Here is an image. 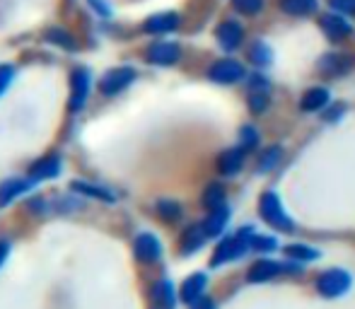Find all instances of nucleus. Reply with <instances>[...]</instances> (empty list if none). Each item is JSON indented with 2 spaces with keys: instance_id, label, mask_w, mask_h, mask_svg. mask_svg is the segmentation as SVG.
<instances>
[{
  "instance_id": "nucleus-1",
  "label": "nucleus",
  "mask_w": 355,
  "mask_h": 309,
  "mask_svg": "<svg viewBox=\"0 0 355 309\" xmlns=\"http://www.w3.org/2000/svg\"><path fill=\"white\" fill-rule=\"evenodd\" d=\"M254 234H257V232H254L249 225L239 227L234 234H227V237L218 244V249H215V254L211 258V266L218 268V266H223V263L237 261V258H242L247 251H252Z\"/></svg>"
},
{
  "instance_id": "nucleus-2",
  "label": "nucleus",
  "mask_w": 355,
  "mask_h": 309,
  "mask_svg": "<svg viewBox=\"0 0 355 309\" xmlns=\"http://www.w3.org/2000/svg\"><path fill=\"white\" fill-rule=\"evenodd\" d=\"M259 213H261V220L268 227H273L276 232H293L295 220L288 215V211L283 208V201L276 191H266L259 198Z\"/></svg>"
},
{
  "instance_id": "nucleus-3",
  "label": "nucleus",
  "mask_w": 355,
  "mask_h": 309,
  "mask_svg": "<svg viewBox=\"0 0 355 309\" xmlns=\"http://www.w3.org/2000/svg\"><path fill=\"white\" fill-rule=\"evenodd\" d=\"M353 285V276L343 268H329V271L319 273L317 281H314V288L322 297H343Z\"/></svg>"
},
{
  "instance_id": "nucleus-4",
  "label": "nucleus",
  "mask_w": 355,
  "mask_h": 309,
  "mask_svg": "<svg viewBox=\"0 0 355 309\" xmlns=\"http://www.w3.org/2000/svg\"><path fill=\"white\" fill-rule=\"evenodd\" d=\"M133 82H136V71L131 66H119L104 73V78L99 80V92L104 97H116Z\"/></svg>"
},
{
  "instance_id": "nucleus-5",
  "label": "nucleus",
  "mask_w": 355,
  "mask_h": 309,
  "mask_svg": "<svg viewBox=\"0 0 355 309\" xmlns=\"http://www.w3.org/2000/svg\"><path fill=\"white\" fill-rule=\"evenodd\" d=\"M89 87H92V73L87 68H73L71 73V112L78 114L80 109L87 104V97H89Z\"/></svg>"
},
{
  "instance_id": "nucleus-6",
  "label": "nucleus",
  "mask_w": 355,
  "mask_h": 309,
  "mask_svg": "<svg viewBox=\"0 0 355 309\" xmlns=\"http://www.w3.org/2000/svg\"><path fill=\"white\" fill-rule=\"evenodd\" d=\"M281 273H297V263H281V261H273V258H261L257 261L247 273V281L249 283H266L271 278L281 276Z\"/></svg>"
},
{
  "instance_id": "nucleus-7",
  "label": "nucleus",
  "mask_w": 355,
  "mask_h": 309,
  "mask_svg": "<svg viewBox=\"0 0 355 309\" xmlns=\"http://www.w3.org/2000/svg\"><path fill=\"white\" fill-rule=\"evenodd\" d=\"M208 78L218 85H234L239 80L247 78V71L239 61L234 58H223V61H215L211 68H208Z\"/></svg>"
},
{
  "instance_id": "nucleus-8",
  "label": "nucleus",
  "mask_w": 355,
  "mask_h": 309,
  "mask_svg": "<svg viewBox=\"0 0 355 309\" xmlns=\"http://www.w3.org/2000/svg\"><path fill=\"white\" fill-rule=\"evenodd\" d=\"M133 254L141 263H155L162 258V242L153 232H138L133 237Z\"/></svg>"
},
{
  "instance_id": "nucleus-9",
  "label": "nucleus",
  "mask_w": 355,
  "mask_h": 309,
  "mask_svg": "<svg viewBox=\"0 0 355 309\" xmlns=\"http://www.w3.org/2000/svg\"><path fill=\"white\" fill-rule=\"evenodd\" d=\"M319 27H322L324 37H327L329 42H343V39H348L353 34L351 22H348L341 12L322 15V19H319Z\"/></svg>"
},
{
  "instance_id": "nucleus-10",
  "label": "nucleus",
  "mask_w": 355,
  "mask_h": 309,
  "mask_svg": "<svg viewBox=\"0 0 355 309\" xmlns=\"http://www.w3.org/2000/svg\"><path fill=\"white\" fill-rule=\"evenodd\" d=\"M63 169V159L61 154H46V157L37 159V162L29 167V179L34 184H42V182H49V179H56Z\"/></svg>"
},
{
  "instance_id": "nucleus-11",
  "label": "nucleus",
  "mask_w": 355,
  "mask_h": 309,
  "mask_svg": "<svg viewBox=\"0 0 355 309\" xmlns=\"http://www.w3.org/2000/svg\"><path fill=\"white\" fill-rule=\"evenodd\" d=\"M145 56H148V61L153 63V66H172V63H177L179 56H182V48L174 42H155V44H150Z\"/></svg>"
},
{
  "instance_id": "nucleus-12",
  "label": "nucleus",
  "mask_w": 355,
  "mask_h": 309,
  "mask_svg": "<svg viewBox=\"0 0 355 309\" xmlns=\"http://www.w3.org/2000/svg\"><path fill=\"white\" fill-rule=\"evenodd\" d=\"M215 37H218V44L225 48V51H234L244 39V27L237 22V19H225V22H220Z\"/></svg>"
},
{
  "instance_id": "nucleus-13",
  "label": "nucleus",
  "mask_w": 355,
  "mask_h": 309,
  "mask_svg": "<svg viewBox=\"0 0 355 309\" xmlns=\"http://www.w3.org/2000/svg\"><path fill=\"white\" fill-rule=\"evenodd\" d=\"M150 302L153 309H174L177 305V290H174V283L162 278L150 288Z\"/></svg>"
},
{
  "instance_id": "nucleus-14",
  "label": "nucleus",
  "mask_w": 355,
  "mask_h": 309,
  "mask_svg": "<svg viewBox=\"0 0 355 309\" xmlns=\"http://www.w3.org/2000/svg\"><path fill=\"white\" fill-rule=\"evenodd\" d=\"M206 285H208L206 273H193V276H189L187 281L182 283V288H179V297H182V302H187V305H196L198 300H203Z\"/></svg>"
},
{
  "instance_id": "nucleus-15",
  "label": "nucleus",
  "mask_w": 355,
  "mask_h": 309,
  "mask_svg": "<svg viewBox=\"0 0 355 309\" xmlns=\"http://www.w3.org/2000/svg\"><path fill=\"white\" fill-rule=\"evenodd\" d=\"M244 159H247V148H230L218 157V172L223 177H234V174L242 172Z\"/></svg>"
},
{
  "instance_id": "nucleus-16",
  "label": "nucleus",
  "mask_w": 355,
  "mask_h": 309,
  "mask_svg": "<svg viewBox=\"0 0 355 309\" xmlns=\"http://www.w3.org/2000/svg\"><path fill=\"white\" fill-rule=\"evenodd\" d=\"M179 27V15L177 12H157L150 15L143 22L145 34H169Z\"/></svg>"
},
{
  "instance_id": "nucleus-17",
  "label": "nucleus",
  "mask_w": 355,
  "mask_h": 309,
  "mask_svg": "<svg viewBox=\"0 0 355 309\" xmlns=\"http://www.w3.org/2000/svg\"><path fill=\"white\" fill-rule=\"evenodd\" d=\"M32 186H34L32 179H19V177L5 179V182L0 184V206H10L15 198H19L22 193H27Z\"/></svg>"
},
{
  "instance_id": "nucleus-18",
  "label": "nucleus",
  "mask_w": 355,
  "mask_h": 309,
  "mask_svg": "<svg viewBox=\"0 0 355 309\" xmlns=\"http://www.w3.org/2000/svg\"><path fill=\"white\" fill-rule=\"evenodd\" d=\"M331 102V92L327 87H312L302 94L300 99V109L307 114H314V112H322L327 104Z\"/></svg>"
},
{
  "instance_id": "nucleus-19",
  "label": "nucleus",
  "mask_w": 355,
  "mask_h": 309,
  "mask_svg": "<svg viewBox=\"0 0 355 309\" xmlns=\"http://www.w3.org/2000/svg\"><path fill=\"white\" fill-rule=\"evenodd\" d=\"M319 71L329 78L346 76V73L351 71V61H348V56H343V53H329V56H324L322 61H319Z\"/></svg>"
},
{
  "instance_id": "nucleus-20",
  "label": "nucleus",
  "mask_w": 355,
  "mask_h": 309,
  "mask_svg": "<svg viewBox=\"0 0 355 309\" xmlns=\"http://www.w3.org/2000/svg\"><path fill=\"white\" fill-rule=\"evenodd\" d=\"M206 239H208V234H206V230H203V222L201 225H191L182 237V251L187 254V256L189 254H196L198 249L206 244Z\"/></svg>"
},
{
  "instance_id": "nucleus-21",
  "label": "nucleus",
  "mask_w": 355,
  "mask_h": 309,
  "mask_svg": "<svg viewBox=\"0 0 355 309\" xmlns=\"http://www.w3.org/2000/svg\"><path fill=\"white\" fill-rule=\"evenodd\" d=\"M227 220H230L227 206L218 208V211H211V215H208L206 222H203V230H206L208 239H211V237H220V234L225 232V227H227Z\"/></svg>"
},
{
  "instance_id": "nucleus-22",
  "label": "nucleus",
  "mask_w": 355,
  "mask_h": 309,
  "mask_svg": "<svg viewBox=\"0 0 355 309\" xmlns=\"http://www.w3.org/2000/svg\"><path fill=\"white\" fill-rule=\"evenodd\" d=\"M155 211H157V215L162 218L164 222H177V220H182V215H184L182 203L174 201V198H159V201L155 203Z\"/></svg>"
},
{
  "instance_id": "nucleus-23",
  "label": "nucleus",
  "mask_w": 355,
  "mask_h": 309,
  "mask_svg": "<svg viewBox=\"0 0 355 309\" xmlns=\"http://www.w3.org/2000/svg\"><path fill=\"white\" fill-rule=\"evenodd\" d=\"M317 0H281V10L290 17H307L317 10Z\"/></svg>"
},
{
  "instance_id": "nucleus-24",
  "label": "nucleus",
  "mask_w": 355,
  "mask_h": 309,
  "mask_svg": "<svg viewBox=\"0 0 355 309\" xmlns=\"http://www.w3.org/2000/svg\"><path fill=\"white\" fill-rule=\"evenodd\" d=\"M285 254H288V258H293L295 263H309V261H317V258L322 256L319 249L307 247V244H288V247H285Z\"/></svg>"
},
{
  "instance_id": "nucleus-25",
  "label": "nucleus",
  "mask_w": 355,
  "mask_h": 309,
  "mask_svg": "<svg viewBox=\"0 0 355 309\" xmlns=\"http://www.w3.org/2000/svg\"><path fill=\"white\" fill-rule=\"evenodd\" d=\"M71 188H73V191L85 193V196L99 198V201H104V203H112V201H116V196H114V193L109 191V188L92 186V184H87V182H75V184H71Z\"/></svg>"
},
{
  "instance_id": "nucleus-26",
  "label": "nucleus",
  "mask_w": 355,
  "mask_h": 309,
  "mask_svg": "<svg viewBox=\"0 0 355 309\" xmlns=\"http://www.w3.org/2000/svg\"><path fill=\"white\" fill-rule=\"evenodd\" d=\"M203 206H206V211H218V208L225 206V188L223 184H211V186H206V191H203Z\"/></svg>"
},
{
  "instance_id": "nucleus-27",
  "label": "nucleus",
  "mask_w": 355,
  "mask_h": 309,
  "mask_svg": "<svg viewBox=\"0 0 355 309\" xmlns=\"http://www.w3.org/2000/svg\"><path fill=\"white\" fill-rule=\"evenodd\" d=\"M249 56H252V61L257 63V66H268V63L273 61V51L266 42H254Z\"/></svg>"
},
{
  "instance_id": "nucleus-28",
  "label": "nucleus",
  "mask_w": 355,
  "mask_h": 309,
  "mask_svg": "<svg viewBox=\"0 0 355 309\" xmlns=\"http://www.w3.org/2000/svg\"><path fill=\"white\" fill-rule=\"evenodd\" d=\"M263 5H266V0H232V8L239 15H247V17L259 15L263 10Z\"/></svg>"
},
{
  "instance_id": "nucleus-29",
  "label": "nucleus",
  "mask_w": 355,
  "mask_h": 309,
  "mask_svg": "<svg viewBox=\"0 0 355 309\" xmlns=\"http://www.w3.org/2000/svg\"><path fill=\"white\" fill-rule=\"evenodd\" d=\"M281 157H283L281 148H268V150L259 157V172H271V169L281 162Z\"/></svg>"
},
{
  "instance_id": "nucleus-30",
  "label": "nucleus",
  "mask_w": 355,
  "mask_h": 309,
  "mask_svg": "<svg viewBox=\"0 0 355 309\" xmlns=\"http://www.w3.org/2000/svg\"><path fill=\"white\" fill-rule=\"evenodd\" d=\"M278 249V239L276 237H263V234H254L252 239V251L257 254H271Z\"/></svg>"
},
{
  "instance_id": "nucleus-31",
  "label": "nucleus",
  "mask_w": 355,
  "mask_h": 309,
  "mask_svg": "<svg viewBox=\"0 0 355 309\" xmlns=\"http://www.w3.org/2000/svg\"><path fill=\"white\" fill-rule=\"evenodd\" d=\"M49 42L51 44H58V46H63V48H68V51H71V48H75V44H73V39H71V34L68 32H63V29H51V32H49Z\"/></svg>"
},
{
  "instance_id": "nucleus-32",
  "label": "nucleus",
  "mask_w": 355,
  "mask_h": 309,
  "mask_svg": "<svg viewBox=\"0 0 355 309\" xmlns=\"http://www.w3.org/2000/svg\"><path fill=\"white\" fill-rule=\"evenodd\" d=\"M257 92H261V94L271 92V82H268L266 76H252L249 78V94H257Z\"/></svg>"
},
{
  "instance_id": "nucleus-33",
  "label": "nucleus",
  "mask_w": 355,
  "mask_h": 309,
  "mask_svg": "<svg viewBox=\"0 0 355 309\" xmlns=\"http://www.w3.org/2000/svg\"><path fill=\"white\" fill-rule=\"evenodd\" d=\"M259 143V131L254 126H242V148H247V150H252V148H257Z\"/></svg>"
},
{
  "instance_id": "nucleus-34",
  "label": "nucleus",
  "mask_w": 355,
  "mask_h": 309,
  "mask_svg": "<svg viewBox=\"0 0 355 309\" xmlns=\"http://www.w3.org/2000/svg\"><path fill=\"white\" fill-rule=\"evenodd\" d=\"M15 80V68L12 66H0V97L8 92V87Z\"/></svg>"
},
{
  "instance_id": "nucleus-35",
  "label": "nucleus",
  "mask_w": 355,
  "mask_h": 309,
  "mask_svg": "<svg viewBox=\"0 0 355 309\" xmlns=\"http://www.w3.org/2000/svg\"><path fill=\"white\" fill-rule=\"evenodd\" d=\"M266 107H268V94H261V92L249 94V109H252L254 114H261Z\"/></svg>"
},
{
  "instance_id": "nucleus-36",
  "label": "nucleus",
  "mask_w": 355,
  "mask_h": 309,
  "mask_svg": "<svg viewBox=\"0 0 355 309\" xmlns=\"http://www.w3.org/2000/svg\"><path fill=\"white\" fill-rule=\"evenodd\" d=\"M87 5L94 10V12L99 15V17H104V19L112 17V12H114V10H112V3H109V0H87Z\"/></svg>"
},
{
  "instance_id": "nucleus-37",
  "label": "nucleus",
  "mask_w": 355,
  "mask_h": 309,
  "mask_svg": "<svg viewBox=\"0 0 355 309\" xmlns=\"http://www.w3.org/2000/svg\"><path fill=\"white\" fill-rule=\"evenodd\" d=\"M329 5L341 15H355V0H329Z\"/></svg>"
},
{
  "instance_id": "nucleus-38",
  "label": "nucleus",
  "mask_w": 355,
  "mask_h": 309,
  "mask_svg": "<svg viewBox=\"0 0 355 309\" xmlns=\"http://www.w3.org/2000/svg\"><path fill=\"white\" fill-rule=\"evenodd\" d=\"M8 256H10V242L8 239H0V268L8 261Z\"/></svg>"
},
{
  "instance_id": "nucleus-39",
  "label": "nucleus",
  "mask_w": 355,
  "mask_h": 309,
  "mask_svg": "<svg viewBox=\"0 0 355 309\" xmlns=\"http://www.w3.org/2000/svg\"><path fill=\"white\" fill-rule=\"evenodd\" d=\"M193 309H215V302L208 300V297H203V300H198L196 305H191Z\"/></svg>"
}]
</instances>
